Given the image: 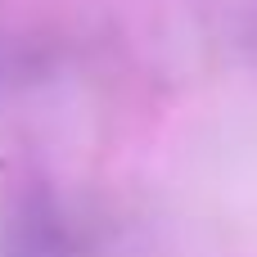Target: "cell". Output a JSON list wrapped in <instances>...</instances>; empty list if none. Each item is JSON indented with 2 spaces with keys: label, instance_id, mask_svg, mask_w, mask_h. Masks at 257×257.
Returning <instances> with one entry per match:
<instances>
[{
  "label": "cell",
  "instance_id": "1",
  "mask_svg": "<svg viewBox=\"0 0 257 257\" xmlns=\"http://www.w3.org/2000/svg\"><path fill=\"white\" fill-rule=\"evenodd\" d=\"M95 226L50 190H27L0 212V257H95Z\"/></svg>",
  "mask_w": 257,
  "mask_h": 257
},
{
  "label": "cell",
  "instance_id": "2",
  "mask_svg": "<svg viewBox=\"0 0 257 257\" xmlns=\"http://www.w3.org/2000/svg\"><path fill=\"white\" fill-rule=\"evenodd\" d=\"M50 63H54V45H45L41 36L0 32V99L36 86L50 72Z\"/></svg>",
  "mask_w": 257,
  "mask_h": 257
},
{
  "label": "cell",
  "instance_id": "3",
  "mask_svg": "<svg viewBox=\"0 0 257 257\" xmlns=\"http://www.w3.org/2000/svg\"><path fill=\"white\" fill-rule=\"evenodd\" d=\"M226 23L235 27V36L248 45V50H257V0H226Z\"/></svg>",
  "mask_w": 257,
  "mask_h": 257
}]
</instances>
